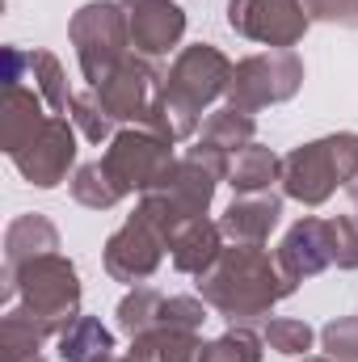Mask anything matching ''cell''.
I'll return each instance as SVG.
<instances>
[{
	"mask_svg": "<svg viewBox=\"0 0 358 362\" xmlns=\"http://www.w3.org/2000/svg\"><path fill=\"white\" fill-rule=\"evenodd\" d=\"M295 282L278 270V257H270L262 245H236L224 249L219 262L207 274H198V295L215 312H224L232 325L262 320L278 299H287Z\"/></svg>",
	"mask_w": 358,
	"mask_h": 362,
	"instance_id": "1",
	"label": "cell"
},
{
	"mask_svg": "<svg viewBox=\"0 0 358 362\" xmlns=\"http://www.w3.org/2000/svg\"><path fill=\"white\" fill-rule=\"evenodd\" d=\"M232 59L211 47V42H198V47H185L178 55V64L169 68L161 97H156V110L148 118V131L165 135L169 144H181L198 131V114L202 105H211L215 97H224L232 85Z\"/></svg>",
	"mask_w": 358,
	"mask_h": 362,
	"instance_id": "2",
	"label": "cell"
},
{
	"mask_svg": "<svg viewBox=\"0 0 358 362\" xmlns=\"http://www.w3.org/2000/svg\"><path fill=\"white\" fill-rule=\"evenodd\" d=\"M21 295V312L34 316L51 337H59L81 308V282H76V266L59 253H42L25 266L4 274V299Z\"/></svg>",
	"mask_w": 358,
	"mask_h": 362,
	"instance_id": "3",
	"label": "cell"
},
{
	"mask_svg": "<svg viewBox=\"0 0 358 362\" xmlns=\"http://www.w3.org/2000/svg\"><path fill=\"white\" fill-rule=\"evenodd\" d=\"M282 189L304 206H321L333 189H350L358 198V135H325L295 148L282 160Z\"/></svg>",
	"mask_w": 358,
	"mask_h": 362,
	"instance_id": "4",
	"label": "cell"
},
{
	"mask_svg": "<svg viewBox=\"0 0 358 362\" xmlns=\"http://www.w3.org/2000/svg\"><path fill=\"white\" fill-rule=\"evenodd\" d=\"M72 47L81 55V72L89 81V89L105 85L131 55V17L122 13V4L114 0H93L72 17Z\"/></svg>",
	"mask_w": 358,
	"mask_h": 362,
	"instance_id": "5",
	"label": "cell"
},
{
	"mask_svg": "<svg viewBox=\"0 0 358 362\" xmlns=\"http://www.w3.org/2000/svg\"><path fill=\"white\" fill-rule=\"evenodd\" d=\"M101 165L110 169V177L118 181L127 194L139 189V194H152V189H165L178 160H173V144L148 127H131V131H118L101 156Z\"/></svg>",
	"mask_w": 358,
	"mask_h": 362,
	"instance_id": "6",
	"label": "cell"
},
{
	"mask_svg": "<svg viewBox=\"0 0 358 362\" xmlns=\"http://www.w3.org/2000/svg\"><path fill=\"white\" fill-rule=\"evenodd\" d=\"M304 85V64L295 51H262L249 55L232 68V85H228V105L236 110H262V105H278L291 101Z\"/></svg>",
	"mask_w": 358,
	"mask_h": 362,
	"instance_id": "7",
	"label": "cell"
},
{
	"mask_svg": "<svg viewBox=\"0 0 358 362\" xmlns=\"http://www.w3.org/2000/svg\"><path fill=\"white\" fill-rule=\"evenodd\" d=\"M308 21L299 0H228V25L270 51H291L308 34Z\"/></svg>",
	"mask_w": 358,
	"mask_h": 362,
	"instance_id": "8",
	"label": "cell"
},
{
	"mask_svg": "<svg viewBox=\"0 0 358 362\" xmlns=\"http://www.w3.org/2000/svg\"><path fill=\"white\" fill-rule=\"evenodd\" d=\"M165 249H169V240H165V232L156 228V219L144 215V211H135V215L105 240V274L118 278V282H144V278L156 274Z\"/></svg>",
	"mask_w": 358,
	"mask_h": 362,
	"instance_id": "9",
	"label": "cell"
},
{
	"mask_svg": "<svg viewBox=\"0 0 358 362\" xmlns=\"http://www.w3.org/2000/svg\"><path fill=\"white\" fill-rule=\"evenodd\" d=\"M8 160L17 165V173L30 181V185H42V189L59 185V181L68 177V165L76 160V131H72V118H68V114H51V122H47L17 156H8Z\"/></svg>",
	"mask_w": 358,
	"mask_h": 362,
	"instance_id": "10",
	"label": "cell"
},
{
	"mask_svg": "<svg viewBox=\"0 0 358 362\" xmlns=\"http://www.w3.org/2000/svg\"><path fill=\"white\" fill-rule=\"evenodd\" d=\"M165 76L144 64V59H127L105 85H97V97L105 105V114L114 122H135V127H148L152 110H156V97H161Z\"/></svg>",
	"mask_w": 358,
	"mask_h": 362,
	"instance_id": "11",
	"label": "cell"
},
{
	"mask_svg": "<svg viewBox=\"0 0 358 362\" xmlns=\"http://www.w3.org/2000/svg\"><path fill=\"white\" fill-rule=\"evenodd\" d=\"M278 270L287 274L291 282L316 278L321 270L333 266V240H329V219H299L282 245H278Z\"/></svg>",
	"mask_w": 358,
	"mask_h": 362,
	"instance_id": "12",
	"label": "cell"
},
{
	"mask_svg": "<svg viewBox=\"0 0 358 362\" xmlns=\"http://www.w3.org/2000/svg\"><path fill=\"white\" fill-rule=\"evenodd\" d=\"M47 122H51V105L42 101V93H34L21 81H4V93H0V148L8 156H17Z\"/></svg>",
	"mask_w": 358,
	"mask_h": 362,
	"instance_id": "13",
	"label": "cell"
},
{
	"mask_svg": "<svg viewBox=\"0 0 358 362\" xmlns=\"http://www.w3.org/2000/svg\"><path fill=\"white\" fill-rule=\"evenodd\" d=\"M4 81H21L34 93H42V101L51 105V114H68L72 110V97L68 81H64V68L51 51H21V47H8L4 51Z\"/></svg>",
	"mask_w": 358,
	"mask_h": 362,
	"instance_id": "14",
	"label": "cell"
},
{
	"mask_svg": "<svg viewBox=\"0 0 358 362\" xmlns=\"http://www.w3.org/2000/svg\"><path fill=\"white\" fill-rule=\"evenodd\" d=\"M127 17H131V47L139 55H169L185 34V13L173 0H144Z\"/></svg>",
	"mask_w": 358,
	"mask_h": 362,
	"instance_id": "15",
	"label": "cell"
},
{
	"mask_svg": "<svg viewBox=\"0 0 358 362\" xmlns=\"http://www.w3.org/2000/svg\"><path fill=\"white\" fill-rule=\"evenodd\" d=\"M278 215H282V198L278 194H270V189H262V194H236L232 206L224 211L219 228L236 245H262L270 232L278 228Z\"/></svg>",
	"mask_w": 358,
	"mask_h": 362,
	"instance_id": "16",
	"label": "cell"
},
{
	"mask_svg": "<svg viewBox=\"0 0 358 362\" xmlns=\"http://www.w3.org/2000/svg\"><path fill=\"white\" fill-rule=\"evenodd\" d=\"M224 253V228L211 223L207 215L178 223V232L169 236V257L181 274H207Z\"/></svg>",
	"mask_w": 358,
	"mask_h": 362,
	"instance_id": "17",
	"label": "cell"
},
{
	"mask_svg": "<svg viewBox=\"0 0 358 362\" xmlns=\"http://www.w3.org/2000/svg\"><path fill=\"white\" fill-rule=\"evenodd\" d=\"M55 249H59V232L42 215H21L4 232V274L42 257V253H55Z\"/></svg>",
	"mask_w": 358,
	"mask_h": 362,
	"instance_id": "18",
	"label": "cell"
},
{
	"mask_svg": "<svg viewBox=\"0 0 358 362\" xmlns=\"http://www.w3.org/2000/svg\"><path fill=\"white\" fill-rule=\"evenodd\" d=\"M253 131H258V122H253V114L249 110H236V105H224V110H215L207 122H202V139H198V148H207V152H215V156H236L241 148H249L253 144Z\"/></svg>",
	"mask_w": 358,
	"mask_h": 362,
	"instance_id": "19",
	"label": "cell"
},
{
	"mask_svg": "<svg viewBox=\"0 0 358 362\" xmlns=\"http://www.w3.org/2000/svg\"><path fill=\"white\" fill-rule=\"evenodd\" d=\"M202 341L190 329H148L131 337V362H198Z\"/></svg>",
	"mask_w": 358,
	"mask_h": 362,
	"instance_id": "20",
	"label": "cell"
},
{
	"mask_svg": "<svg viewBox=\"0 0 358 362\" xmlns=\"http://www.w3.org/2000/svg\"><path fill=\"white\" fill-rule=\"evenodd\" d=\"M278 177H282V160L262 144H249L228 160V181H232L236 194H262Z\"/></svg>",
	"mask_w": 358,
	"mask_h": 362,
	"instance_id": "21",
	"label": "cell"
},
{
	"mask_svg": "<svg viewBox=\"0 0 358 362\" xmlns=\"http://www.w3.org/2000/svg\"><path fill=\"white\" fill-rule=\"evenodd\" d=\"M59 358L64 362H110L114 358V337L101 320L76 316L64 333H59Z\"/></svg>",
	"mask_w": 358,
	"mask_h": 362,
	"instance_id": "22",
	"label": "cell"
},
{
	"mask_svg": "<svg viewBox=\"0 0 358 362\" xmlns=\"http://www.w3.org/2000/svg\"><path fill=\"white\" fill-rule=\"evenodd\" d=\"M72 198H76L81 206H93V211H110L114 202L127 198V189L110 177V169H105L101 160H93V165H81V169H76V177H72Z\"/></svg>",
	"mask_w": 358,
	"mask_h": 362,
	"instance_id": "23",
	"label": "cell"
},
{
	"mask_svg": "<svg viewBox=\"0 0 358 362\" xmlns=\"http://www.w3.org/2000/svg\"><path fill=\"white\" fill-rule=\"evenodd\" d=\"M161 303H165V295H161V291H152V286H135V291L118 303V329H122L127 337H139V333L156 329Z\"/></svg>",
	"mask_w": 358,
	"mask_h": 362,
	"instance_id": "24",
	"label": "cell"
},
{
	"mask_svg": "<svg viewBox=\"0 0 358 362\" xmlns=\"http://www.w3.org/2000/svg\"><path fill=\"white\" fill-rule=\"evenodd\" d=\"M198 362H262V341L245 325H232L224 337H215L211 346H202Z\"/></svg>",
	"mask_w": 358,
	"mask_h": 362,
	"instance_id": "25",
	"label": "cell"
},
{
	"mask_svg": "<svg viewBox=\"0 0 358 362\" xmlns=\"http://www.w3.org/2000/svg\"><path fill=\"white\" fill-rule=\"evenodd\" d=\"M68 118L81 127V135H85L89 144H105V139H110V131H114V118L105 114V105H101L97 89L76 93V97H72V110H68Z\"/></svg>",
	"mask_w": 358,
	"mask_h": 362,
	"instance_id": "26",
	"label": "cell"
},
{
	"mask_svg": "<svg viewBox=\"0 0 358 362\" xmlns=\"http://www.w3.org/2000/svg\"><path fill=\"white\" fill-rule=\"evenodd\" d=\"M262 337H266L270 350H278V354H308L312 350V325H304V320H287V316H274L262 325Z\"/></svg>",
	"mask_w": 358,
	"mask_h": 362,
	"instance_id": "27",
	"label": "cell"
},
{
	"mask_svg": "<svg viewBox=\"0 0 358 362\" xmlns=\"http://www.w3.org/2000/svg\"><path fill=\"white\" fill-rule=\"evenodd\" d=\"M321 341L329 350V358L337 362H358V316H337L321 329Z\"/></svg>",
	"mask_w": 358,
	"mask_h": 362,
	"instance_id": "28",
	"label": "cell"
},
{
	"mask_svg": "<svg viewBox=\"0 0 358 362\" xmlns=\"http://www.w3.org/2000/svg\"><path fill=\"white\" fill-rule=\"evenodd\" d=\"M329 240H333V266L337 270H358V215L329 219Z\"/></svg>",
	"mask_w": 358,
	"mask_h": 362,
	"instance_id": "29",
	"label": "cell"
},
{
	"mask_svg": "<svg viewBox=\"0 0 358 362\" xmlns=\"http://www.w3.org/2000/svg\"><path fill=\"white\" fill-rule=\"evenodd\" d=\"M308 17L321 21H342V25H358V0H299Z\"/></svg>",
	"mask_w": 358,
	"mask_h": 362,
	"instance_id": "30",
	"label": "cell"
},
{
	"mask_svg": "<svg viewBox=\"0 0 358 362\" xmlns=\"http://www.w3.org/2000/svg\"><path fill=\"white\" fill-rule=\"evenodd\" d=\"M4 362H42L38 350H4Z\"/></svg>",
	"mask_w": 358,
	"mask_h": 362,
	"instance_id": "31",
	"label": "cell"
},
{
	"mask_svg": "<svg viewBox=\"0 0 358 362\" xmlns=\"http://www.w3.org/2000/svg\"><path fill=\"white\" fill-rule=\"evenodd\" d=\"M122 4H127V8H135V4H144V0H122Z\"/></svg>",
	"mask_w": 358,
	"mask_h": 362,
	"instance_id": "32",
	"label": "cell"
},
{
	"mask_svg": "<svg viewBox=\"0 0 358 362\" xmlns=\"http://www.w3.org/2000/svg\"><path fill=\"white\" fill-rule=\"evenodd\" d=\"M304 362H325V358H308V354H304Z\"/></svg>",
	"mask_w": 358,
	"mask_h": 362,
	"instance_id": "33",
	"label": "cell"
},
{
	"mask_svg": "<svg viewBox=\"0 0 358 362\" xmlns=\"http://www.w3.org/2000/svg\"><path fill=\"white\" fill-rule=\"evenodd\" d=\"M110 362H131V358H110Z\"/></svg>",
	"mask_w": 358,
	"mask_h": 362,
	"instance_id": "34",
	"label": "cell"
}]
</instances>
